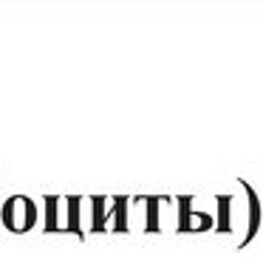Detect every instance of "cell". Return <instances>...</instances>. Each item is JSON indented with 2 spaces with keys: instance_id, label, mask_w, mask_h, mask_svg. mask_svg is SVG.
<instances>
[{
  "instance_id": "6da1fadb",
  "label": "cell",
  "mask_w": 263,
  "mask_h": 257,
  "mask_svg": "<svg viewBox=\"0 0 263 257\" xmlns=\"http://www.w3.org/2000/svg\"><path fill=\"white\" fill-rule=\"evenodd\" d=\"M0 221H3V226L9 232L23 234V232L37 226L40 209H37V204L29 195H12V198H6V204L0 206Z\"/></svg>"
},
{
  "instance_id": "7a4b0ae2",
  "label": "cell",
  "mask_w": 263,
  "mask_h": 257,
  "mask_svg": "<svg viewBox=\"0 0 263 257\" xmlns=\"http://www.w3.org/2000/svg\"><path fill=\"white\" fill-rule=\"evenodd\" d=\"M215 218L204 209H195L193 198H178V232H210Z\"/></svg>"
},
{
  "instance_id": "3957f363",
  "label": "cell",
  "mask_w": 263,
  "mask_h": 257,
  "mask_svg": "<svg viewBox=\"0 0 263 257\" xmlns=\"http://www.w3.org/2000/svg\"><path fill=\"white\" fill-rule=\"evenodd\" d=\"M85 206H88V201L80 198V195L65 198V232L77 234V238H85V223H82V209Z\"/></svg>"
},
{
  "instance_id": "277c9868",
  "label": "cell",
  "mask_w": 263,
  "mask_h": 257,
  "mask_svg": "<svg viewBox=\"0 0 263 257\" xmlns=\"http://www.w3.org/2000/svg\"><path fill=\"white\" fill-rule=\"evenodd\" d=\"M46 232H65V198H46Z\"/></svg>"
},
{
  "instance_id": "5b68a950",
  "label": "cell",
  "mask_w": 263,
  "mask_h": 257,
  "mask_svg": "<svg viewBox=\"0 0 263 257\" xmlns=\"http://www.w3.org/2000/svg\"><path fill=\"white\" fill-rule=\"evenodd\" d=\"M240 187H243L246 201H249V226H246V238H243V243H240V246H246L257 234V229H260V201H257L255 189H252L246 181H240Z\"/></svg>"
},
{
  "instance_id": "8992f818",
  "label": "cell",
  "mask_w": 263,
  "mask_h": 257,
  "mask_svg": "<svg viewBox=\"0 0 263 257\" xmlns=\"http://www.w3.org/2000/svg\"><path fill=\"white\" fill-rule=\"evenodd\" d=\"M127 209H130V198H114V232H127L133 226L130 218H127Z\"/></svg>"
},
{
  "instance_id": "52a82bcc",
  "label": "cell",
  "mask_w": 263,
  "mask_h": 257,
  "mask_svg": "<svg viewBox=\"0 0 263 257\" xmlns=\"http://www.w3.org/2000/svg\"><path fill=\"white\" fill-rule=\"evenodd\" d=\"M218 218H215V232H229L232 229V198L229 195H218Z\"/></svg>"
},
{
  "instance_id": "ba28073f",
  "label": "cell",
  "mask_w": 263,
  "mask_h": 257,
  "mask_svg": "<svg viewBox=\"0 0 263 257\" xmlns=\"http://www.w3.org/2000/svg\"><path fill=\"white\" fill-rule=\"evenodd\" d=\"M147 201V221H144V232H159V198H144Z\"/></svg>"
}]
</instances>
